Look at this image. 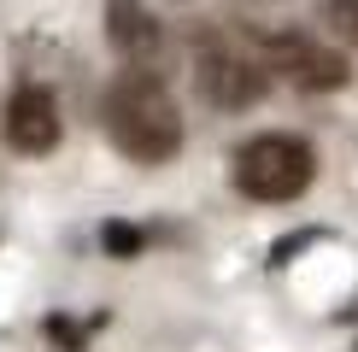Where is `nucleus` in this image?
I'll return each mask as SVG.
<instances>
[{"mask_svg":"<svg viewBox=\"0 0 358 352\" xmlns=\"http://www.w3.org/2000/svg\"><path fill=\"white\" fill-rule=\"evenodd\" d=\"M106 135L136 165L176 159V147H182V112H176V100H171L159 71H141V65L117 71V82L106 88Z\"/></svg>","mask_w":358,"mask_h":352,"instance_id":"1","label":"nucleus"},{"mask_svg":"<svg viewBox=\"0 0 358 352\" xmlns=\"http://www.w3.org/2000/svg\"><path fill=\"white\" fill-rule=\"evenodd\" d=\"M48 341H59L65 352H77V346H83V335H77V323H65V317H48Z\"/></svg>","mask_w":358,"mask_h":352,"instance_id":"9","label":"nucleus"},{"mask_svg":"<svg viewBox=\"0 0 358 352\" xmlns=\"http://www.w3.org/2000/svg\"><path fill=\"white\" fill-rule=\"evenodd\" d=\"M100 241H106L112 258H136L141 247H147V235H141L136 223H106V229H100Z\"/></svg>","mask_w":358,"mask_h":352,"instance_id":"7","label":"nucleus"},{"mask_svg":"<svg viewBox=\"0 0 358 352\" xmlns=\"http://www.w3.org/2000/svg\"><path fill=\"white\" fill-rule=\"evenodd\" d=\"M311 176H317V153H311V141L300 135H252L241 153H235V188H241L247 200L259 205H288L300 200L311 188Z\"/></svg>","mask_w":358,"mask_h":352,"instance_id":"2","label":"nucleus"},{"mask_svg":"<svg viewBox=\"0 0 358 352\" xmlns=\"http://www.w3.org/2000/svg\"><path fill=\"white\" fill-rule=\"evenodd\" d=\"M106 41L129 65L153 71V59L165 53V24L141 6V0H106Z\"/></svg>","mask_w":358,"mask_h":352,"instance_id":"6","label":"nucleus"},{"mask_svg":"<svg viewBox=\"0 0 358 352\" xmlns=\"http://www.w3.org/2000/svg\"><path fill=\"white\" fill-rule=\"evenodd\" d=\"M264 65L282 71V77H288L294 88H311V94L347 88V77H352L347 53L317 47L311 36H294V29H271V36H264Z\"/></svg>","mask_w":358,"mask_h":352,"instance_id":"3","label":"nucleus"},{"mask_svg":"<svg viewBox=\"0 0 358 352\" xmlns=\"http://www.w3.org/2000/svg\"><path fill=\"white\" fill-rule=\"evenodd\" d=\"M317 12H323V24H329L341 41H358V0H323Z\"/></svg>","mask_w":358,"mask_h":352,"instance_id":"8","label":"nucleus"},{"mask_svg":"<svg viewBox=\"0 0 358 352\" xmlns=\"http://www.w3.org/2000/svg\"><path fill=\"white\" fill-rule=\"evenodd\" d=\"M6 147L12 153H29V159H41V153H53L59 147V100H53V88H41V82H24L18 94L6 100Z\"/></svg>","mask_w":358,"mask_h":352,"instance_id":"5","label":"nucleus"},{"mask_svg":"<svg viewBox=\"0 0 358 352\" xmlns=\"http://www.w3.org/2000/svg\"><path fill=\"white\" fill-rule=\"evenodd\" d=\"M194 82H200V94L212 100L223 112H241L252 100H264V88H271V71L252 65V59L229 53V47H206L200 65H194Z\"/></svg>","mask_w":358,"mask_h":352,"instance_id":"4","label":"nucleus"}]
</instances>
